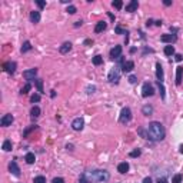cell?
I'll list each match as a JSON object with an SVG mask.
<instances>
[{
    "label": "cell",
    "mask_w": 183,
    "mask_h": 183,
    "mask_svg": "<svg viewBox=\"0 0 183 183\" xmlns=\"http://www.w3.org/2000/svg\"><path fill=\"white\" fill-rule=\"evenodd\" d=\"M40 107L39 106H33L32 110H30V115H32V118H39L40 116Z\"/></svg>",
    "instance_id": "cb8c5ba5"
},
{
    "label": "cell",
    "mask_w": 183,
    "mask_h": 183,
    "mask_svg": "<svg viewBox=\"0 0 183 183\" xmlns=\"http://www.w3.org/2000/svg\"><path fill=\"white\" fill-rule=\"evenodd\" d=\"M175 59H176V62H182V60H183V54H180V53H177L176 56H175Z\"/></svg>",
    "instance_id": "7bdbcfd3"
},
{
    "label": "cell",
    "mask_w": 183,
    "mask_h": 183,
    "mask_svg": "<svg viewBox=\"0 0 183 183\" xmlns=\"http://www.w3.org/2000/svg\"><path fill=\"white\" fill-rule=\"evenodd\" d=\"M140 155H142V150H140V149H135L133 152H130V153H129V156H130V157H139Z\"/></svg>",
    "instance_id": "1f68e13d"
},
{
    "label": "cell",
    "mask_w": 183,
    "mask_h": 183,
    "mask_svg": "<svg viewBox=\"0 0 183 183\" xmlns=\"http://www.w3.org/2000/svg\"><path fill=\"white\" fill-rule=\"evenodd\" d=\"M118 172L119 173H122V175H124L126 172H129V163H127V162H122V163H119Z\"/></svg>",
    "instance_id": "ffe728a7"
},
{
    "label": "cell",
    "mask_w": 183,
    "mask_h": 183,
    "mask_svg": "<svg viewBox=\"0 0 183 183\" xmlns=\"http://www.w3.org/2000/svg\"><path fill=\"white\" fill-rule=\"evenodd\" d=\"M16 67H17L16 62H6V63L3 65L4 72H7L9 74H14V72H16Z\"/></svg>",
    "instance_id": "9c48e42d"
},
{
    "label": "cell",
    "mask_w": 183,
    "mask_h": 183,
    "mask_svg": "<svg viewBox=\"0 0 183 183\" xmlns=\"http://www.w3.org/2000/svg\"><path fill=\"white\" fill-rule=\"evenodd\" d=\"M34 83H36L37 92H39L40 94H42V93H43V80H40V79H36V80H34Z\"/></svg>",
    "instance_id": "83f0119b"
},
{
    "label": "cell",
    "mask_w": 183,
    "mask_h": 183,
    "mask_svg": "<svg viewBox=\"0 0 183 183\" xmlns=\"http://www.w3.org/2000/svg\"><path fill=\"white\" fill-rule=\"evenodd\" d=\"M182 76H183V67L182 66H179L176 69V85L180 86L182 85Z\"/></svg>",
    "instance_id": "d6986e66"
},
{
    "label": "cell",
    "mask_w": 183,
    "mask_h": 183,
    "mask_svg": "<svg viewBox=\"0 0 183 183\" xmlns=\"http://www.w3.org/2000/svg\"><path fill=\"white\" fill-rule=\"evenodd\" d=\"M25 160H26V163L27 164H33L34 163V160H36V156H34V153H27L26 156H25Z\"/></svg>",
    "instance_id": "7402d4cb"
},
{
    "label": "cell",
    "mask_w": 183,
    "mask_h": 183,
    "mask_svg": "<svg viewBox=\"0 0 183 183\" xmlns=\"http://www.w3.org/2000/svg\"><path fill=\"white\" fill-rule=\"evenodd\" d=\"M132 120V110L129 109V107H123L122 109V112H120V118H119V122L120 123H129Z\"/></svg>",
    "instance_id": "277c9868"
},
{
    "label": "cell",
    "mask_w": 183,
    "mask_h": 183,
    "mask_svg": "<svg viewBox=\"0 0 183 183\" xmlns=\"http://www.w3.org/2000/svg\"><path fill=\"white\" fill-rule=\"evenodd\" d=\"M52 183H65V179L63 177H54L52 180Z\"/></svg>",
    "instance_id": "f35d334b"
},
{
    "label": "cell",
    "mask_w": 183,
    "mask_h": 183,
    "mask_svg": "<svg viewBox=\"0 0 183 183\" xmlns=\"http://www.w3.org/2000/svg\"><path fill=\"white\" fill-rule=\"evenodd\" d=\"M115 32L119 33V34H126V36L129 34V32H127V30H123V29H122L120 26H116V27H115Z\"/></svg>",
    "instance_id": "e575fe53"
},
{
    "label": "cell",
    "mask_w": 183,
    "mask_h": 183,
    "mask_svg": "<svg viewBox=\"0 0 183 183\" xmlns=\"http://www.w3.org/2000/svg\"><path fill=\"white\" fill-rule=\"evenodd\" d=\"M9 170H10V173H12V175H14L16 177L20 176V167L17 166L16 160H12V162L9 163Z\"/></svg>",
    "instance_id": "30bf717a"
},
{
    "label": "cell",
    "mask_w": 183,
    "mask_h": 183,
    "mask_svg": "<svg viewBox=\"0 0 183 183\" xmlns=\"http://www.w3.org/2000/svg\"><path fill=\"white\" fill-rule=\"evenodd\" d=\"M106 27H107V23H106L105 20H100V22H97V25L94 26V32H96V33H102Z\"/></svg>",
    "instance_id": "e0dca14e"
},
{
    "label": "cell",
    "mask_w": 183,
    "mask_h": 183,
    "mask_svg": "<svg viewBox=\"0 0 183 183\" xmlns=\"http://www.w3.org/2000/svg\"><path fill=\"white\" fill-rule=\"evenodd\" d=\"M82 23H83L82 20H79V22H76V23H74V27H79V26H82Z\"/></svg>",
    "instance_id": "c3c4849f"
},
{
    "label": "cell",
    "mask_w": 183,
    "mask_h": 183,
    "mask_svg": "<svg viewBox=\"0 0 183 183\" xmlns=\"http://www.w3.org/2000/svg\"><path fill=\"white\" fill-rule=\"evenodd\" d=\"M13 120H14L13 115L7 113V115H4V116H1V119H0V124H1L3 127H7V126H12Z\"/></svg>",
    "instance_id": "8992f818"
},
{
    "label": "cell",
    "mask_w": 183,
    "mask_h": 183,
    "mask_svg": "<svg viewBox=\"0 0 183 183\" xmlns=\"http://www.w3.org/2000/svg\"><path fill=\"white\" fill-rule=\"evenodd\" d=\"M36 74H37V69H36V67H33V69H30V70H26V72H23V77L27 80V83H30L32 80H34Z\"/></svg>",
    "instance_id": "52a82bcc"
},
{
    "label": "cell",
    "mask_w": 183,
    "mask_h": 183,
    "mask_svg": "<svg viewBox=\"0 0 183 183\" xmlns=\"http://www.w3.org/2000/svg\"><path fill=\"white\" fill-rule=\"evenodd\" d=\"M166 136L163 124L160 122H150L147 124V139H150L153 142H160Z\"/></svg>",
    "instance_id": "6da1fadb"
},
{
    "label": "cell",
    "mask_w": 183,
    "mask_h": 183,
    "mask_svg": "<svg viewBox=\"0 0 183 183\" xmlns=\"http://www.w3.org/2000/svg\"><path fill=\"white\" fill-rule=\"evenodd\" d=\"M76 12H77V9H76V7L73 6V4H70V6H67V13H69V14H74Z\"/></svg>",
    "instance_id": "8d00e7d4"
},
{
    "label": "cell",
    "mask_w": 183,
    "mask_h": 183,
    "mask_svg": "<svg viewBox=\"0 0 183 183\" xmlns=\"http://www.w3.org/2000/svg\"><path fill=\"white\" fill-rule=\"evenodd\" d=\"M30 89H32V85H30V83H26V86H25V87L20 90V94H27Z\"/></svg>",
    "instance_id": "4dcf8cb0"
},
{
    "label": "cell",
    "mask_w": 183,
    "mask_h": 183,
    "mask_svg": "<svg viewBox=\"0 0 183 183\" xmlns=\"http://www.w3.org/2000/svg\"><path fill=\"white\" fill-rule=\"evenodd\" d=\"M133 69H135V62H132V60H127V62H124L123 65H122V70L124 73L132 72Z\"/></svg>",
    "instance_id": "9a60e30c"
},
{
    "label": "cell",
    "mask_w": 183,
    "mask_h": 183,
    "mask_svg": "<svg viewBox=\"0 0 183 183\" xmlns=\"http://www.w3.org/2000/svg\"><path fill=\"white\" fill-rule=\"evenodd\" d=\"M155 25H156V26H162V20H156Z\"/></svg>",
    "instance_id": "f907efd6"
},
{
    "label": "cell",
    "mask_w": 183,
    "mask_h": 183,
    "mask_svg": "<svg viewBox=\"0 0 183 183\" xmlns=\"http://www.w3.org/2000/svg\"><path fill=\"white\" fill-rule=\"evenodd\" d=\"M156 79H157V82H162V83H163V80H164L163 67H162V65L159 62L156 63Z\"/></svg>",
    "instance_id": "8fae6325"
},
{
    "label": "cell",
    "mask_w": 183,
    "mask_h": 183,
    "mask_svg": "<svg viewBox=\"0 0 183 183\" xmlns=\"http://www.w3.org/2000/svg\"><path fill=\"white\" fill-rule=\"evenodd\" d=\"M66 149H67V150H73V146L72 144H67V146H66Z\"/></svg>",
    "instance_id": "816d5d0a"
},
{
    "label": "cell",
    "mask_w": 183,
    "mask_h": 183,
    "mask_svg": "<svg viewBox=\"0 0 183 183\" xmlns=\"http://www.w3.org/2000/svg\"><path fill=\"white\" fill-rule=\"evenodd\" d=\"M112 6L116 7V9H122V7H123V1H120V0H115V1H112Z\"/></svg>",
    "instance_id": "d6a6232c"
},
{
    "label": "cell",
    "mask_w": 183,
    "mask_h": 183,
    "mask_svg": "<svg viewBox=\"0 0 183 183\" xmlns=\"http://www.w3.org/2000/svg\"><path fill=\"white\" fill-rule=\"evenodd\" d=\"M153 94H155V87H153V85L152 83H144L142 86V96L143 97H150Z\"/></svg>",
    "instance_id": "5b68a950"
},
{
    "label": "cell",
    "mask_w": 183,
    "mask_h": 183,
    "mask_svg": "<svg viewBox=\"0 0 183 183\" xmlns=\"http://www.w3.org/2000/svg\"><path fill=\"white\" fill-rule=\"evenodd\" d=\"M143 183H153V180H152L150 176H147V177H144L143 179Z\"/></svg>",
    "instance_id": "f6af8a7d"
},
{
    "label": "cell",
    "mask_w": 183,
    "mask_h": 183,
    "mask_svg": "<svg viewBox=\"0 0 183 183\" xmlns=\"http://www.w3.org/2000/svg\"><path fill=\"white\" fill-rule=\"evenodd\" d=\"M120 56H122V46L118 45V46H115V47L110 50V57L115 60V59H119Z\"/></svg>",
    "instance_id": "7c38bea8"
},
{
    "label": "cell",
    "mask_w": 183,
    "mask_h": 183,
    "mask_svg": "<svg viewBox=\"0 0 183 183\" xmlns=\"http://www.w3.org/2000/svg\"><path fill=\"white\" fill-rule=\"evenodd\" d=\"M29 50H32V45H30V42H25L22 46V53H27Z\"/></svg>",
    "instance_id": "f1b7e54d"
},
{
    "label": "cell",
    "mask_w": 183,
    "mask_h": 183,
    "mask_svg": "<svg viewBox=\"0 0 183 183\" xmlns=\"http://www.w3.org/2000/svg\"><path fill=\"white\" fill-rule=\"evenodd\" d=\"M142 113H143L144 116H150L152 113H153V107L150 105H144L142 107Z\"/></svg>",
    "instance_id": "44dd1931"
},
{
    "label": "cell",
    "mask_w": 183,
    "mask_h": 183,
    "mask_svg": "<svg viewBox=\"0 0 183 183\" xmlns=\"http://www.w3.org/2000/svg\"><path fill=\"white\" fill-rule=\"evenodd\" d=\"M70 50H72V43H70V42H65L59 49V52L62 53V54H66V53H69Z\"/></svg>",
    "instance_id": "2e32d148"
},
{
    "label": "cell",
    "mask_w": 183,
    "mask_h": 183,
    "mask_svg": "<svg viewBox=\"0 0 183 183\" xmlns=\"http://www.w3.org/2000/svg\"><path fill=\"white\" fill-rule=\"evenodd\" d=\"M163 4L164 6H172V0H164Z\"/></svg>",
    "instance_id": "bcb514c9"
},
{
    "label": "cell",
    "mask_w": 183,
    "mask_h": 183,
    "mask_svg": "<svg viewBox=\"0 0 183 183\" xmlns=\"http://www.w3.org/2000/svg\"><path fill=\"white\" fill-rule=\"evenodd\" d=\"M79 183H90V182H89V180H87V179L82 175V176H80V179H79Z\"/></svg>",
    "instance_id": "60d3db41"
},
{
    "label": "cell",
    "mask_w": 183,
    "mask_h": 183,
    "mask_svg": "<svg viewBox=\"0 0 183 183\" xmlns=\"http://www.w3.org/2000/svg\"><path fill=\"white\" fill-rule=\"evenodd\" d=\"M152 25H153V20H152V19H149L147 22H146V26H147V27L152 26Z\"/></svg>",
    "instance_id": "7dc6e473"
},
{
    "label": "cell",
    "mask_w": 183,
    "mask_h": 183,
    "mask_svg": "<svg viewBox=\"0 0 183 183\" xmlns=\"http://www.w3.org/2000/svg\"><path fill=\"white\" fill-rule=\"evenodd\" d=\"M156 85H157V87H159V90H160V96H162V99H166V90H164V86H163V83L162 82H157L156 80Z\"/></svg>",
    "instance_id": "603a6c76"
},
{
    "label": "cell",
    "mask_w": 183,
    "mask_h": 183,
    "mask_svg": "<svg viewBox=\"0 0 183 183\" xmlns=\"http://www.w3.org/2000/svg\"><path fill=\"white\" fill-rule=\"evenodd\" d=\"M83 126H85V120H83L82 118H76L72 122V129L73 130H76V132L82 130V129H83Z\"/></svg>",
    "instance_id": "ba28073f"
},
{
    "label": "cell",
    "mask_w": 183,
    "mask_h": 183,
    "mask_svg": "<svg viewBox=\"0 0 183 183\" xmlns=\"http://www.w3.org/2000/svg\"><path fill=\"white\" fill-rule=\"evenodd\" d=\"M179 152H180V153H182V155H183V144H182V146H180V147H179Z\"/></svg>",
    "instance_id": "f5cc1de1"
},
{
    "label": "cell",
    "mask_w": 183,
    "mask_h": 183,
    "mask_svg": "<svg viewBox=\"0 0 183 183\" xmlns=\"http://www.w3.org/2000/svg\"><path fill=\"white\" fill-rule=\"evenodd\" d=\"M39 100H40V93H34V94H32V97H30V102H32V103L39 102Z\"/></svg>",
    "instance_id": "d590c367"
},
{
    "label": "cell",
    "mask_w": 183,
    "mask_h": 183,
    "mask_svg": "<svg viewBox=\"0 0 183 183\" xmlns=\"http://www.w3.org/2000/svg\"><path fill=\"white\" fill-rule=\"evenodd\" d=\"M156 183H167V179L166 177H159Z\"/></svg>",
    "instance_id": "ee69618b"
},
{
    "label": "cell",
    "mask_w": 183,
    "mask_h": 183,
    "mask_svg": "<svg viewBox=\"0 0 183 183\" xmlns=\"http://www.w3.org/2000/svg\"><path fill=\"white\" fill-rule=\"evenodd\" d=\"M96 92V86H87L86 87V93L87 94H92V93H94Z\"/></svg>",
    "instance_id": "74e56055"
},
{
    "label": "cell",
    "mask_w": 183,
    "mask_h": 183,
    "mask_svg": "<svg viewBox=\"0 0 183 183\" xmlns=\"http://www.w3.org/2000/svg\"><path fill=\"white\" fill-rule=\"evenodd\" d=\"M12 147H13V144H12V142H10V140H4V142H3L1 149H3L4 152H10V150H12Z\"/></svg>",
    "instance_id": "484cf974"
},
{
    "label": "cell",
    "mask_w": 183,
    "mask_h": 183,
    "mask_svg": "<svg viewBox=\"0 0 183 183\" xmlns=\"http://www.w3.org/2000/svg\"><path fill=\"white\" fill-rule=\"evenodd\" d=\"M122 67L120 65H116L112 67V70L109 72V76H107V80H109V83L112 85H118L119 80H120V74H122V70H120Z\"/></svg>",
    "instance_id": "3957f363"
},
{
    "label": "cell",
    "mask_w": 183,
    "mask_h": 183,
    "mask_svg": "<svg viewBox=\"0 0 183 183\" xmlns=\"http://www.w3.org/2000/svg\"><path fill=\"white\" fill-rule=\"evenodd\" d=\"M83 176L89 180V182L94 183H106L110 179V175L107 170H87L83 173Z\"/></svg>",
    "instance_id": "7a4b0ae2"
},
{
    "label": "cell",
    "mask_w": 183,
    "mask_h": 183,
    "mask_svg": "<svg viewBox=\"0 0 183 183\" xmlns=\"http://www.w3.org/2000/svg\"><path fill=\"white\" fill-rule=\"evenodd\" d=\"M129 82H130L132 85H135V83L137 82V77H136V76H133V74H132L130 77H129Z\"/></svg>",
    "instance_id": "ab89813d"
},
{
    "label": "cell",
    "mask_w": 183,
    "mask_h": 183,
    "mask_svg": "<svg viewBox=\"0 0 183 183\" xmlns=\"http://www.w3.org/2000/svg\"><path fill=\"white\" fill-rule=\"evenodd\" d=\"M36 3H37V6H39L40 9H43V7L46 6V1H42V0H37Z\"/></svg>",
    "instance_id": "b9f144b4"
},
{
    "label": "cell",
    "mask_w": 183,
    "mask_h": 183,
    "mask_svg": "<svg viewBox=\"0 0 183 183\" xmlns=\"http://www.w3.org/2000/svg\"><path fill=\"white\" fill-rule=\"evenodd\" d=\"M182 180H183V176L180 175V173H177V175H175V176H173L172 183H182Z\"/></svg>",
    "instance_id": "f546056e"
},
{
    "label": "cell",
    "mask_w": 183,
    "mask_h": 183,
    "mask_svg": "<svg viewBox=\"0 0 183 183\" xmlns=\"http://www.w3.org/2000/svg\"><path fill=\"white\" fill-rule=\"evenodd\" d=\"M33 183H46V177L45 176H36L33 179Z\"/></svg>",
    "instance_id": "836d02e7"
},
{
    "label": "cell",
    "mask_w": 183,
    "mask_h": 183,
    "mask_svg": "<svg viewBox=\"0 0 183 183\" xmlns=\"http://www.w3.org/2000/svg\"><path fill=\"white\" fill-rule=\"evenodd\" d=\"M30 22H32V23H39L40 22V12L39 10L30 12Z\"/></svg>",
    "instance_id": "ac0fdd59"
},
{
    "label": "cell",
    "mask_w": 183,
    "mask_h": 183,
    "mask_svg": "<svg viewBox=\"0 0 183 183\" xmlns=\"http://www.w3.org/2000/svg\"><path fill=\"white\" fill-rule=\"evenodd\" d=\"M92 62H93V65H94V66H100L102 63H103V57H102L100 54H96V56L93 57V60H92Z\"/></svg>",
    "instance_id": "4316f807"
},
{
    "label": "cell",
    "mask_w": 183,
    "mask_h": 183,
    "mask_svg": "<svg viewBox=\"0 0 183 183\" xmlns=\"http://www.w3.org/2000/svg\"><path fill=\"white\" fill-rule=\"evenodd\" d=\"M177 40V36L176 34H163L162 37H160V42H163V43H175Z\"/></svg>",
    "instance_id": "4fadbf2b"
},
{
    "label": "cell",
    "mask_w": 183,
    "mask_h": 183,
    "mask_svg": "<svg viewBox=\"0 0 183 183\" xmlns=\"http://www.w3.org/2000/svg\"><path fill=\"white\" fill-rule=\"evenodd\" d=\"M137 7H139V1L137 0H132L129 4H126V12L127 13H133V12H136Z\"/></svg>",
    "instance_id": "5bb4252c"
},
{
    "label": "cell",
    "mask_w": 183,
    "mask_h": 183,
    "mask_svg": "<svg viewBox=\"0 0 183 183\" xmlns=\"http://www.w3.org/2000/svg\"><path fill=\"white\" fill-rule=\"evenodd\" d=\"M92 43H93V40H90V39L85 40V45H92Z\"/></svg>",
    "instance_id": "681fc988"
},
{
    "label": "cell",
    "mask_w": 183,
    "mask_h": 183,
    "mask_svg": "<svg viewBox=\"0 0 183 183\" xmlns=\"http://www.w3.org/2000/svg\"><path fill=\"white\" fill-rule=\"evenodd\" d=\"M164 54H166V56H173V54H175V47L172 45L164 46Z\"/></svg>",
    "instance_id": "d4e9b609"
}]
</instances>
